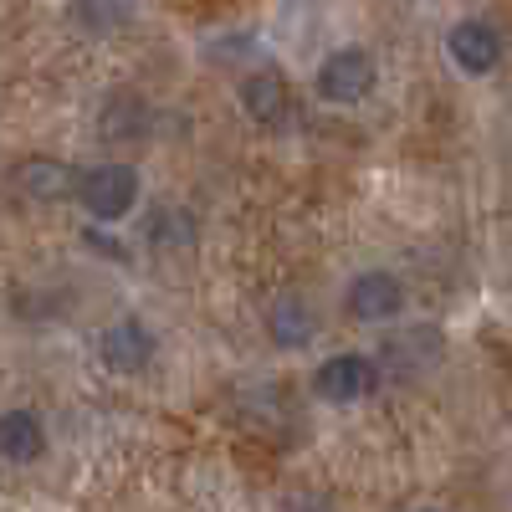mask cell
I'll list each match as a JSON object with an SVG mask.
<instances>
[{"mask_svg":"<svg viewBox=\"0 0 512 512\" xmlns=\"http://www.w3.org/2000/svg\"><path fill=\"white\" fill-rule=\"evenodd\" d=\"M344 308L359 323H390V318L405 313V287H400L395 272H379V267L374 272H359L349 282V292H344Z\"/></svg>","mask_w":512,"mask_h":512,"instance_id":"cell-5","label":"cell"},{"mask_svg":"<svg viewBox=\"0 0 512 512\" xmlns=\"http://www.w3.org/2000/svg\"><path fill=\"white\" fill-rule=\"evenodd\" d=\"M292 512H328V507H323V502H297Z\"/></svg>","mask_w":512,"mask_h":512,"instance_id":"cell-13","label":"cell"},{"mask_svg":"<svg viewBox=\"0 0 512 512\" xmlns=\"http://www.w3.org/2000/svg\"><path fill=\"white\" fill-rule=\"evenodd\" d=\"M139 190H144L139 169H134V164H118V159L82 169L77 185H72V195L82 200V210H88L93 221H108V226H113V221H123L128 210L139 205Z\"/></svg>","mask_w":512,"mask_h":512,"instance_id":"cell-1","label":"cell"},{"mask_svg":"<svg viewBox=\"0 0 512 512\" xmlns=\"http://www.w3.org/2000/svg\"><path fill=\"white\" fill-rule=\"evenodd\" d=\"M374 82H379V67L364 47H338L323 57L318 67V98L323 103H338V108H354L374 93Z\"/></svg>","mask_w":512,"mask_h":512,"instance_id":"cell-2","label":"cell"},{"mask_svg":"<svg viewBox=\"0 0 512 512\" xmlns=\"http://www.w3.org/2000/svg\"><path fill=\"white\" fill-rule=\"evenodd\" d=\"M72 16H77L82 31H93V36H103V31H123L128 21H134V0H77Z\"/></svg>","mask_w":512,"mask_h":512,"instance_id":"cell-11","label":"cell"},{"mask_svg":"<svg viewBox=\"0 0 512 512\" xmlns=\"http://www.w3.org/2000/svg\"><path fill=\"white\" fill-rule=\"evenodd\" d=\"M267 333H272V344L277 349H308L313 338H318V313L308 297H297V292H282L272 313H267Z\"/></svg>","mask_w":512,"mask_h":512,"instance_id":"cell-7","label":"cell"},{"mask_svg":"<svg viewBox=\"0 0 512 512\" xmlns=\"http://www.w3.org/2000/svg\"><path fill=\"white\" fill-rule=\"evenodd\" d=\"M98 128H103V139H139L149 128V108L139 98H113V103H103Z\"/></svg>","mask_w":512,"mask_h":512,"instance_id":"cell-12","label":"cell"},{"mask_svg":"<svg viewBox=\"0 0 512 512\" xmlns=\"http://www.w3.org/2000/svg\"><path fill=\"white\" fill-rule=\"evenodd\" d=\"M446 52H451V62H456L466 77H487V72L502 67V31H497L492 21H482V16L456 21L451 36H446Z\"/></svg>","mask_w":512,"mask_h":512,"instance_id":"cell-4","label":"cell"},{"mask_svg":"<svg viewBox=\"0 0 512 512\" xmlns=\"http://www.w3.org/2000/svg\"><path fill=\"white\" fill-rule=\"evenodd\" d=\"M98 359H103V369H113V374H139V369H149V359H154V333H149L139 318H118V323H108V328L98 333Z\"/></svg>","mask_w":512,"mask_h":512,"instance_id":"cell-6","label":"cell"},{"mask_svg":"<svg viewBox=\"0 0 512 512\" xmlns=\"http://www.w3.org/2000/svg\"><path fill=\"white\" fill-rule=\"evenodd\" d=\"M241 108L256 118V123H277L287 118L292 108V93H287V77L277 67H256L241 77Z\"/></svg>","mask_w":512,"mask_h":512,"instance_id":"cell-8","label":"cell"},{"mask_svg":"<svg viewBox=\"0 0 512 512\" xmlns=\"http://www.w3.org/2000/svg\"><path fill=\"white\" fill-rule=\"evenodd\" d=\"M425 512H436V507H425Z\"/></svg>","mask_w":512,"mask_h":512,"instance_id":"cell-14","label":"cell"},{"mask_svg":"<svg viewBox=\"0 0 512 512\" xmlns=\"http://www.w3.org/2000/svg\"><path fill=\"white\" fill-rule=\"evenodd\" d=\"M16 190L26 195V200H67L72 195V185H77V175L62 164V159H47V154H31L26 164H16Z\"/></svg>","mask_w":512,"mask_h":512,"instance_id":"cell-9","label":"cell"},{"mask_svg":"<svg viewBox=\"0 0 512 512\" xmlns=\"http://www.w3.org/2000/svg\"><path fill=\"white\" fill-rule=\"evenodd\" d=\"M374 379H379V369H374L369 354H333V359L318 364L313 390H318V400H328V405H354V400L374 395Z\"/></svg>","mask_w":512,"mask_h":512,"instance_id":"cell-3","label":"cell"},{"mask_svg":"<svg viewBox=\"0 0 512 512\" xmlns=\"http://www.w3.org/2000/svg\"><path fill=\"white\" fill-rule=\"evenodd\" d=\"M41 451H47V425H41L36 410H6L0 415V461H36Z\"/></svg>","mask_w":512,"mask_h":512,"instance_id":"cell-10","label":"cell"}]
</instances>
